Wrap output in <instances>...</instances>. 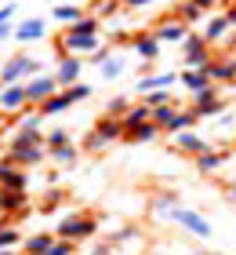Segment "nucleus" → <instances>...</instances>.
<instances>
[{"mask_svg":"<svg viewBox=\"0 0 236 255\" xmlns=\"http://www.w3.org/2000/svg\"><path fill=\"white\" fill-rule=\"evenodd\" d=\"M55 91H62L55 77H29V80H26V95H29L33 106H40V102H44V99H51Z\"/></svg>","mask_w":236,"mask_h":255,"instance_id":"nucleus-12","label":"nucleus"},{"mask_svg":"<svg viewBox=\"0 0 236 255\" xmlns=\"http://www.w3.org/2000/svg\"><path fill=\"white\" fill-rule=\"evenodd\" d=\"M222 15H226V18H229V26L236 29V0H233V4H226V11H222Z\"/></svg>","mask_w":236,"mask_h":255,"instance_id":"nucleus-47","label":"nucleus"},{"mask_svg":"<svg viewBox=\"0 0 236 255\" xmlns=\"http://www.w3.org/2000/svg\"><path fill=\"white\" fill-rule=\"evenodd\" d=\"M174 113H178V102H174V99H171V102H163V106H153V121L160 124V131L171 124V117H174Z\"/></svg>","mask_w":236,"mask_h":255,"instance_id":"nucleus-34","label":"nucleus"},{"mask_svg":"<svg viewBox=\"0 0 236 255\" xmlns=\"http://www.w3.org/2000/svg\"><path fill=\"white\" fill-rule=\"evenodd\" d=\"M11 18H15V4H4V7H0V40L15 37V29H11Z\"/></svg>","mask_w":236,"mask_h":255,"instance_id":"nucleus-36","label":"nucleus"},{"mask_svg":"<svg viewBox=\"0 0 236 255\" xmlns=\"http://www.w3.org/2000/svg\"><path fill=\"white\" fill-rule=\"evenodd\" d=\"M124 69H127V59H124V55H109V59L98 66V73H102L105 80H116V77H124Z\"/></svg>","mask_w":236,"mask_h":255,"instance_id":"nucleus-29","label":"nucleus"},{"mask_svg":"<svg viewBox=\"0 0 236 255\" xmlns=\"http://www.w3.org/2000/svg\"><path fill=\"white\" fill-rule=\"evenodd\" d=\"M127 48H131L138 59H146V62H157L160 59V40H157V33H149V29L146 33H135Z\"/></svg>","mask_w":236,"mask_h":255,"instance_id":"nucleus-8","label":"nucleus"},{"mask_svg":"<svg viewBox=\"0 0 236 255\" xmlns=\"http://www.w3.org/2000/svg\"><path fill=\"white\" fill-rule=\"evenodd\" d=\"M178 204H182V193L178 190H157L149 197V208L157 215H163V219H167V212H171V208H178Z\"/></svg>","mask_w":236,"mask_h":255,"instance_id":"nucleus-19","label":"nucleus"},{"mask_svg":"<svg viewBox=\"0 0 236 255\" xmlns=\"http://www.w3.org/2000/svg\"><path fill=\"white\" fill-rule=\"evenodd\" d=\"M80 15H84V7H80V4H55L51 7V18L55 22H66V26H69V22H77Z\"/></svg>","mask_w":236,"mask_h":255,"instance_id":"nucleus-32","label":"nucleus"},{"mask_svg":"<svg viewBox=\"0 0 236 255\" xmlns=\"http://www.w3.org/2000/svg\"><path fill=\"white\" fill-rule=\"evenodd\" d=\"M80 73H84L80 55H62V59H58V69H55V80H58V88H69V84L80 80Z\"/></svg>","mask_w":236,"mask_h":255,"instance_id":"nucleus-9","label":"nucleus"},{"mask_svg":"<svg viewBox=\"0 0 236 255\" xmlns=\"http://www.w3.org/2000/svg\"><path fill=\"white\" fill-rule=\"evenodd\" d=\"M44 33H47V22L44 18H22L15 26V40L18 44H29V40H40Z\"/></svg>","mask_w":236,"mask_h":255,"instance_id":"nucleus-18","label":"nucleus"},{"mask_svg":"<svg viewBox=\"0 0 236 255\" xmlns=\"http://www.w3.org/2000/svg\"><path fill=\"white\" fill-rule=\"evenodd\" d=\"M51 241H55V234H29L26 241H22V248H26L29 255H44L47 248H51Z\"/></svg>","mask_w":236,"mask_h":255,"instance_id":"nucleus-31","label":"nucleus"},{"mask_svg":"<svg viewBox=\"0 0 236 255\" xmlns=\"http://www.w3.org/2000/svg\"><path fill=\"white\" fill-rule=\"evenodd\" d=\"M7 160L11 164H44L47 160V146H11Z\"/></svg>","mask_w":236,"mask_h":255,"instance_id":"nucleus-15","label":"nucleus"},{"mask_svg":"<svg viewBox=\"0 0 236 255\" xmlns=\"http://www.w3.org/2000/svg\"><path fill=\"white\" fill-rule=\"evenodd\" d=\"M160 124L157 121H146V124H135V128H124V142H153V138H160Z\"/></svg>","mask_w":236,"mask_h":255,"instance_id":"nucleus-17","label":"nucleus"},{"mask_svg":"<svg viewBox=\"0 0 236 255\" xmlns=\"http://www.w3.org/2000/svg\"><path fill=\"white\" fill-rule=\"evenodd\" d=\"M69 106H73V102H69V95H66V91H55V95H51V99H44L37 110L44 113V117H55V113H66Z\"/></svg>","mask_w":236,"mask_h":255,"instance_id":"nucleus-25","label":"nucleus"},{"mask_svg":"<svg viewBox=\"0 0 236 255\" xmlns=\"http://www.w3.org/2000/svg\"><path fill=\"white\" fill-rule=\"evenodd\" d=\"M207 73H211V80H215V84H236V55L229 51L226 59H211L207 62Z\"/></svg>","mask_w":236,"mask_h":255,"instance_id":"nucleus-13","label":"nucleus"},{"mask_svg":"<svg viewBox=\"0 0 236 255\" xmlns=\"http://www.w3.org/2000/svg\"><path fill=\"white\" fill-rule=\"evenodd\" d=\"M0 88H4V84H0Z\"/></svg>","mask_w":236,"mask_h":255,"instance_id":"nucleus-54","label":"nucleus"},{"mask_svg":"<svg viewBox=\"0 0 236 255\" xmlns=\"http://www.w3.org/2000/svg\"><path fill=\"white\" fill-rule=\"evenodd\" d=\"M131 241H138V226H120V230H116V234H113V248L116 245H131Z\"/></svg>","mask_w":236,"mask_h":255,"instance_id":"nucleus-42","label":"nucleus"},{"mask_svg":"<svg viewBox=\"0 0 236 255\" xmlns=\"http://www.w3.org/2000/svg\"><path fill=\"white\" fill-rule=\"evenodd\" d=\"M66 29H69V33H91V37H98V29H102V18H98V15H80L77 22H69Z\"/></svg>","mask_w":236,"mask_h":255,"instance_id":"nucleus-28","label":"nucleus"},{"mask_svg":"<svg viewBox=\"0 0 236 255\" xmlns=\"http://www.w3.org/2000/svg\"><path fill=\"white\" fill-rule=\"evenodd\" d=\"M222 4H233V0H222Z\"/></svg>","mask_w":236,"mask_h":255,"instance_id":"nucleus-53","label":"nucleus"},{"mask_svg":"<svg viewBox=\"0 0 236 255\" xmlns=\"http://www.w3.org/2000/svg\"><path fill=\"white\" fill-rule=\"evenodd\" d=\"M200 255H226V252H200Z\"/></svg>","mask_w":236,"mask_h":255,"instance_id":"nucleus-52","label":"nucleus"},{"mask_svg":"<svg viewBox=\"0 0 236 255\" xmlns=\"http://www.w3.org/2000/svg\"><path fill=\"white\" fill-rule=\"evenodd\" d=\"M77 252V241H66V237H55L51 248H47L44 255H73Z\"/></svg>","mask_w":236,"mask_h":255,"instance_id":"nucleus-41","label":"nucleus"},{"mask_svg":"<svg viewBox=\"0 0 236 255\" xmlns=\"http://www.w3.org/2000/svg\"><path fill=\"white\" fill-rule=\"evenodd\" d=\"M174 15H178L182 22H189V26H193V22H200V18H204V15H207V11H204V7H200V4H193V0H182V4H178V7H174Z\"/></svg>","mask_w":236,"mask_h":255,"instance_id":"nucleus-33","label":"nucleus"},{"mask_svg":"<svg viewBox=\"0 0 236 255\" xmlns=\"http://www.w3.org/2000/svg\"><path fill=\"white\" fill-rule=\"evenodd\" d=\"M120 4H124V7H149L153 0H120Z\"/></svg>","mask_w":236,"mask_h":255,"instance_id":"nucleus-49","label":"nucleus"},{"mask_svg":"<svg viewBox=\"0 0 236 255\" xmlns=\"http://www.w3.org/2000/svg\"><path fill=\"white\" fill-rule=\"evenodd\" d=\"M18 245V230H15V223H0V248H15Z\"/></svg>","mask_w":236,"mask_h":255,"instance_id":"nucleus-38","label":"nucleus"},{"mask_svg":"<svg viewBox=\"0 0 236 255\" xmlns=\"http://www.w3.org/2000/svg\"><path fill=\"white\" fill-rule=\"evenodd\" d=\"M66 142H73V135H69L66 128H55V131H47V135H44V146H47V149H55V146H66Z\"/></svg>","mask_w":236,"mask_h":255,"instance_id":"nucleus-40","label":"nucleus"},{"mask_svg":"<svg viewBox=\"0 0 236 255\" xmlns=\"http://www.w3.org/2000/svg\"><path fill=\"white\" fill-rule=\"evenodd\" d=\"M11 146H44V131L40 128H29V124H18V131L11 135Z\"/></svg>","mask_w":236,"mask_h":255,"instance_id":"nucleus-21","label":"nucleus"},{"mask_svg":"<svg viewBox=\"0 0 236 255\" xmlns=\"http://www.w3.org/2000/svg\"><path fill=\"white\" fill-rule=\"evenodd\" d=\"M174 73H153V77H142L138 80V95H149V91H160V88H171L174 84Z\"/></svg>","mask_w":236,"mask_h":255,"instance_id":"nucleus-24","label":"nucleus"},{"mask_svg":"<svg viewBox=\"0 0 236 255\" xmlns=\"http://www.w3.org/2000/svg\"><path fill=\"white\" fill-rule=\"evenodd\" d=\"M26 208H29V193L26 190L0 186V215H22Z\"/></svg>","mask_w":236,"mask_h":255,"instance_id":"nucleus-11","label":"nucleus"},{"mask_svg":"<svg viewBox=\"0 0 236 255\" xmlns=\"http://www.w3.org/2000/svg\"><path fill=\"white\" fill-rule=\"evenodd\" d=\"M116 11H120V0H98V4H94V15L98 18H113Z\"/></svg>","mask_w":236,"mask_h":255,"instance_id":"nucleus-44","label":"nucleus"},{"mask_svg":"<svg viewBox=\"0 0 236 255\" xmlns=\"http://www.w3.org/2000/svg\"><path fill=\"white\" fill-rule=\"evenodd\" d=\"M178 80H182V88H185V91H193V95L215 84V80H211V73H207V66H185Z\"/></svg>","mask_w":236,"mask_h":255,"instance_id":"nucleus-14","label":"nucleus"},{"mask_svg":"<svg viewBox=\"0 0 236 255\" xmlns=\"http://www.w3.org/2000/svg\"><path fill=\"white\" fill-rule=\"evenodd\" d=\"M226 160H229L226 149H204L200 157H193V164H196L200 175H215V171H222V164H226Z\"/></svg>","mask_w":236,"mask_h":255,"instance_id":"nucleus-16","label":"nucleus"},{"mask_svg":"<svg viewBox=\"0 0 236 255\" xmlns=\"http://www.w3.org/2000/svg\"><path fill=\"white\" fill-rule=\"evenodd\" d=\"M193 4H200V7H204V11H211V7H215V4H222V0H193Z\"/></svg>","mask_w":236,"mask_h":255,"instance_id":"nucleus-50","label":"nucleus"},{"mask_svg":"<svg viewBox=\"0 0 236 255\" xmlns=\"http://www.w3.org/2000/svg\"><path fill=\"white\" fill-rule=\"evenodd\" d=\"M153 33H157L160 44H182L189 37V22H182L174 11H167V15L157 18V29H153Z\"/></svg>","mask_w":236,"mask_h":255,"instance_id":"nucleus-5","label":"nucleus"},{"mask_svg":"<svg viewBox=\"0 0 236 255\" xmlns=\"http://www.w3.org/2000/svg\"><path fill=\"white\" fill-rule=\"evenodd\" d=\"M196 121H200V117H196V113H193V110L185 106V110H178V113H174V117H171V124L163 128V135H178V131H185V128H193Z\"/></svg>","mask_w":236,"mask_h":255,"instance_id":"nucleus-26","label":"nucleus"},{"mask_svg":"<svg viewBox=\"0 0 236 255\" xmlns=\"http://www.w3.org/2000/svg\"><path fill=\"white\" fill-rule=\"evenodd\" d=\"M146 121H153V106L149 102H138V106H131L124 113V128H135V124H146Z\"/></svg>","mask_w":236,"mask_h":255,"instance_id":"nucleus-30","label":"nucleus"},{"mask_svg":"<svg viewBox=\"0 0 236 255\" xmlns=\"http://www.w3.org/2000/svg\"><path fill=\"white\" fill-rule=\"evenodd\" d=\"M127 110H131V102H127L124 95H116V99L105 102V117H120V121H124V113H127Z\"/></svg>","mask_w":236,"mask_h":255,"instance_id":"nucleus-39","label":"nucleus"},{"mask_svg":"<svg viewBox=\"0 0 236 255\" xmlns=\"http://www.w3.org/2000/svg\"><path fill=\"white\" fill-rule=\"evenodd\" d=\"M229 18L226 15H215V18H207V26H204V40L207 44H222V40H226L229 37Z\"/></svg>","mask_w":236,"mask_h":255,"instance_id":"nucleus-20","label":"nucleus"},{"mask_svg":"<svg viewBox=\"0 0 236 255\" xmlns=\"http://www.w3.org/2000/svg\"><path fill=\"white\" fill-rule=\"evenodd\" d=\"M226 197H229V201H236V179H233L229 186H226Z\"/></svg>","mask_w":236,"mask_h":255,"instance_id":"nucleus-51","label":"nucleus"},{"mask_svg":"<svg viewBox=\"0 0 236 255\" xmlns=\"http://www.w3.org/2000/svg\"><path fill=\"white\" fill-rule=\"evenodd\" d=\"M109 55H113V48H102V44H98V48H94L87 59H91V66H102L105 59H109Z\"/></svg>","mask_w":236,"mask_h":255,"instance_id":"nucleus-46","label":"nucleus"},{"mask_svg":"<svg viewBox=\"0 0 236 255\" xmlns=\"http://www.w3.org/2000/svg\"><path fill=\"white\" fill-rule=\"evenodd\" d=\"M182 55H185V66H207L211 62V44L204 40V33H189L182 40Z\"/></svg>","mask_w":236,"mask_h":255,"instance_id":"nucleus-7","label":"nucleus"},{"mask_svg":"<svg viewBox=\"0 0 236 255\" xmlns=\"http://www.w3.org/2000/svg\"><path fill=\"white\" fill-rule=\"evenodd\" d=\"M189 110H193L200 121H211V117H222V113L229 110V102L218 95L215 84H211V88H204V91H196V95H193V106H189Z\"/></svg>","mask_w":236,"mask_h":255,"instance_id":"nucleus-4","label":"nucleus"},{"mask_svg":"<svg viewBox=\"0 0 236 255\" xmlns=\"http://www.w3.org/2000/svg\"><path fill=\"white\" fill-rule=\"evenodd\" d=\"M0 186L26 190V175L18 171V164H11V160H0Z\"/></svg>","mask_w":236,"mask_h":255,"instance_id":"nucleus-22","label":"nucleus"},{"mask_svg":"<svg viewBox=\"0 0 236 255\" xmlns=\"http://www.w3.org/2000/svg\"><path fill=\"white\" fill-rule=\"evenodd\" d=\"M105 146H109V142H105V138L94 131V128H91V135H84V153H102Z\"/></svg>","mask_w":236,"mask_h":255,"instance_id":"nucleus-43","label":"nucleus"},{"mask_svg":"<svg viewBox=\"0 0 236 255\" xmlns=\"http://www.w3.org/2000/svg\"><path fill=\"white\" fill-rule=\"evenodd\" d=\"M47 157H51L55 164H62V168H73L80 153H77V146H73V142H66V146H55V149H47Z\"/></svg>","mask_w":236,"mask_h":255,"instance_id":"nucleus-27","label":"nucleus"},{"mask_svg":"<svg viewBox=\"0 0 236 255\" xmlns=\"http://www.w3.org/2000/svg\"><path fill=\"white\" fill-rule=\"evenodd\" d=\"M94 234H98V215L91 212H69L55 223V237H66V241H91Z\"/></svg>","mask_w":236,"mask_h":255,"instance_id":"nucleus-1","label":"nucleus"},{"mask_svg":"<svg viewBox=\"0 0 236 255\" xmlns=\"http://www.w3.org/2000/svg\"><path fill=\"white\" fill-rule=\"evenodd\" d=\"M171 149H174V153H182V157H200L204 149H211V142L204 135H196L193 128H185V131L171 135Z\"/></svg>","mask_w":236,"mask_h":255,"instance_id":"nucleus-6","label":"nucleus"},{"mask_svg":"<svg viewBox=\"0 0 236 255\" xmlns=\"http://www.w3.org/2000/svg\"><path fill=\"white\" fill-rule=\"evenodd\" d=\"M62 91L69 95V102H73V106H77V102H87V99H91V84H84V80H77V84H69V88H62Z\"/></svg>","mask_w":236,"mask_h":255,"instance_id":"nucleus-35","label":"nucleus"},{"mask_svg":"<svg viewBox=\"0 0 236 255\" xmlns=\"http://www.w3.org/2000/svg\"><path fill=\"white\" fill-rule=\"evenodd\" d=\"M91 255H113V241H109V245H105V241H102V245H94Z\"/></svg>","mask_w":236,"mask_h":255,"instance_id":"nucleus-48","label":"nucleus"},{"mask_svg":"<svg viewBox=\"0 0 236 255\" xmlns=\"http://www.w3.org/2000/svg\"><path fill=\"white\" fill-rule=\"evenodd\" d=\"M146 102H149V106H163V102H171V91H167V88L149 91V95H146Z\"/></svg>","mask_w":236,"mask_h":255,"instance_id":"nucleus-45","label":"nucleus"},{"mask_svg":"<svg viewBox=\"0 0 236 255\" xmlns=\"http://www.w3.org/2000/svg\"><path fill=\"white\" fill-rule=\"evenodd\" d=\"M167 223H174L178 230H185V234H193V237H211V223L200 212H193V208H185V204H178V208H171L167 212Z\"/></svg>","mask_w":236,"mask_h":255,"instance_id":"nucleus-3","label":"nucleus"},{"mask_svg":"<svg viewBox=\"0 0 236 255\" xmlns=\"http://www.w3.org/2000/svg\"><path fill=\"white\" fill-rule=\"evenodd\" d=\"M37 73H40V59L18 51V55H11L4 62V69H0V84H22L26 77H37Z\"/></svg>","mask_w":236,"mask_h":255,"instance_id":"nucleus-2","label":"nucleus"},{"mask_svg":"<svg viewBox=\"0 0 236 255\" xmlns=\"http://www.w3.org/2000/svg\"><path fill=\"white\" fill-rule=\"evenodd\" d=\"M94 131H98L105 142H116V138L124 135V121H120V117H105V113H102L98 124H94Z\"/></svg>","mask_w":236,"mask_h":255,"instance_id":"nucleus-23","label":"nucleus"},{"mask_svg":"<svg viewBox=\"0 0 236 255\" xmlns=\"http://www.w3.org/2000/svg\"><path fill=\"white\" fill-rule=\"evenodd\" d=\"M26 106H29L26 84H4V88H0V110H4V113H18Z\"/></svg>","mask_w":236,"mask_h":255,"instance_id":"nucleus-10","label":"nucleus"},{"mask_svg":"<svg viewBox=\"0 0 236 255\" xmlns=\"http://www.w3.org/2000/svg\"><path fill=\"white\" fill-rule=\"evenodd\" d=\"M62 197H66V193L58 190V186H47V193H44V201H40V212H47V215H51L55 208L62 204Z\"/></svg>","mask_w":236,"mask_h":255,"instance_id":"nucleus-37","label":"nucleus"}]
</instances>
